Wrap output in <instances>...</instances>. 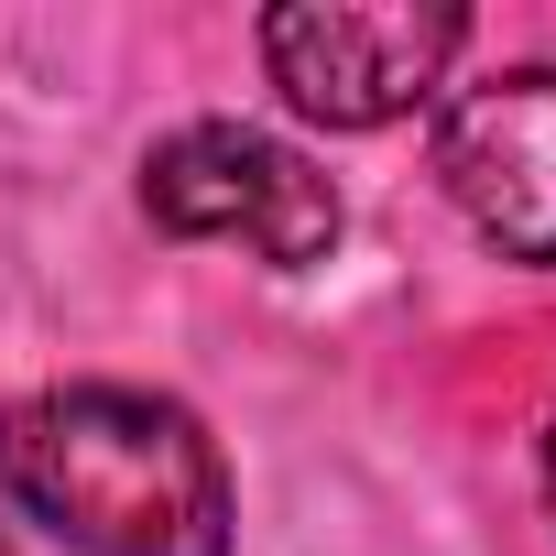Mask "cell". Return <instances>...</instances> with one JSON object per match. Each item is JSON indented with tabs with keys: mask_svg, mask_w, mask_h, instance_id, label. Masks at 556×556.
Returning a JSON list of instances; mask_svg holds the SVG:
<instances>
[{
	"mask_svg": "<svg viewBox=\"0 0 556 556\" xmlns=\"http://www.w3.org/2000/svg\"><path fill=\"white\" fill-rule=\"evenodd\" d=\"M0 491L66 556H229V469L164 393L77 382L0 404Z\"/></svg>",
	"mask_w": 556,
	"mask_h": 556,
	"instance_id": "6da1fadb",
	"label": "cell"
},
{
	"mask_svg": "<svg viewBox=\"0 0 556 556\" xmlns=\"http://www.w3.org/2000/svg\"><path fill=\"white\" fill-rule=\"evenodd\" d=\"M142 207L153 229L175 240H240L251 262L273 273H306L339 251V186L285 153L273 131H240V121H186L142 153Z\"/></svg>",
	"mask_w": 556,
	"mask_h": 556,
	"instance_id": "7a4b0ae2",
	"label": "cell"
},
{
	"mask_svg": "<svg viewBox=\"0 0 556 556\" xmlns=\"http://www.w3.org/2000/svg\"><path fill=\"white\" fill-rule=\"evenodd\" d=\"M458 34L469 23L447 0H285V12H262V66L306 121L382 131L415 99H437Z\"/></svg>",
	"mask_w": 556,
	"mask_h": 556,
	"instance_id": "3957f363",
	"label": "cell"
},
{
	"mask_svg": "<svg viewBox=\"0 0 556 556\" xmlns=\"http://www.w3.org/2000/svg\"><path fill=\"white\" fill-rule=\"evenodd\" d=\"M437 175L491 251L556 262V66H513V77L458 88L437 121Z\"/></svg>",
	"mask_w": 556,
	"mask_h": 556,
	"instance_id": "277c9868",
	"label": "cell"
},
{
	"mask_svg": "<svg viewBox=\"0 0 556 556\" xmlns=\"http://www.w3.org/2000/svg\"><path fill=\"white\" fill-rule=\"evenodd\" d=\"M545 502H556V437H545Z\"/></svg>",
	"mask_w": 556,
	"mask_h": 556,
	"instance_id": "5b68a950",
	"label": "cell"
},
{
	"mask_svg": "<svg viewBox=\"0 0 556 556\" xmlns=\"http://www.w3.org/2000/svg\"><path fill=\"white\" fill-rule=\"evenodd\" d=\"M0 556H12V545H0Z\"/></svg>",
	"mask_w": 556,
	"mask_h": 556,
	"instance_id": "8992f818",
	"label": "cell"
}]
</instances>
